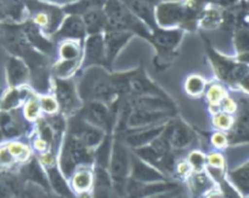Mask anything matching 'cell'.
Masks as SVG:
<instances>
[{
    "mask_svg": "<svg viewBox=\"0 0 249 198\" xmlns=\"http://www.w3.org/2000/svg\"><path fill=\"white\" fill-rule=\"evenodd\" d=\"M79 95L87 102H111L117 95L112 75L100 66H91L80 79Z\"/></svg>",
    "mask_w": 249,
    "mask_h": 198,
    "instance_id": "obj_1",
    "label": "cell"
},
{
    "mask_svg": "<svg viewBox=\"0 0 249 198\" xmlns=\"http://www.w3.org/2000/svg\"><path fill=\"white\" fill-rule=\"evenodd\" d=\"M106 15V31H126L146 39L151 38L147 27L121 0H106L102 6Z\"/></svg>",
    "mask_w": 249,
    "mask_h": 198,
    "instance_id": "obj_2",
    "label": "cell"
},
{
    "mask_svg": "<svg viewBox=\"0 0 249 198\" xmlns=\"http://www.w3.org/2000/svg\"><path fill=\"white\" fill-rule=\"evenodd\" d=\"M195 16L191 5L180 1L160 2L156 10L155 18L162 27H172L190 22Z\"/></svg>",
    "mask_w": 249,
    "mask_h": 198,
    "instance_id": "obj_3",
    "label": "cell"
},
{
    "mask_svg": "<svg viewBox=\"0 0 249 198\" xmlns=\"http://www.w3.org/2000/svg\"><path fill=\"white\" fill-rule=\"evenodd\" d=\"M26 7H28L33 14L34 19L32 22L36 24L39 28H43L46 33H53L57 31L63 19L62 10L53 5L43 4L34 0H27Z\"/></svg>",
    "mask_w": 249,
    "mask_h": 198,
    "instance_id": "obj_4",
    "label": "cell"
},
{
    "mask_svg": "<svg viewBox=\"0 0 249 198\" xmlns=\"http://www.w3.org/2000/svg\"><path fill=\"white\" fill-rule=\"evenodd\" d=\"M125 74V87L126 94L125 96L140 97V96H158V97H168L160 88L153 82L148 79L145 72L141 70L135 72L124 73Z\"/></svg>",
    "mask_w": 249,
    "mask_h": 198,
    "instance_id": "obj_5",
    "label": "cell"
},
{
    "mask_svg": "<svg viewBox=\"0 0 249 198\" xmlns=\"http://www.w3.org/2000/svg\"><path fill=\"white\" fill-rule=\"evenodd\" d=\"M91 155L84 144L80 143L74 136H70L66 141L62 155V169L66 174H70L79 163H89Z\"/></svg>",
    "mask_w": 249,
    "mask_h": 198,
    "instance_id": "obj_6",
    "label": "cell"
},
{
    "mask_svg": "<svg viewBox=\"0 0 249 198\" xmlns=\"http://www.w3.org/2000/svg\"><path fill=\"white\" fill-rule=\"evenodd\" d=\"M182 38V32L179 29H153L150 40L157 49L158 57H162L163 62L170 57L175 48Z\"/></svg>",
    "mask_w": 249,
    "mask_h": 198,
    "instance_id": "obj_7",
    "label": "cell"
},
{
    "mask_svg": "<svg viewBox=\"0 0 249 198\" xmlns=\"http://www.w3.org/2000/svg\"><path fill=\"white\" fill-rule=\"evenodd\" d=\"M209 54L213 58L214 66L216 68V72L220 75L223 79L228 80V82H240L242 84H247V77H248V68L246 65H237L231 61L226 60V58L221 57L218 54L214 51L209 50Z\"/></svg>",
    "mask_w": 249,
    "mask_h": 198,
    "instance_id": "obj_8",
    "label": "cell"
},
{
    "mask_svg": "<svg viewBox=\"0 0 249 198\" xmlns=\"http://www.w3.org/2000/svg\"><path fill=\"white\" fill-rule=\"evenodd\" d=\"M104 44L105 54H106L107 65H111L119 54V51L126 45L129 39L133 36L131 32L126 31H105Z\"/></svg>",
    "mask_w": 249,
    "mask_h": 198,
    "instance_id": "obj_9",
    "label": "cell"
},
{
    "mask_svg": "<svg viewBox=\"0 0 249 198\" xmlns=\"http://www.w3.org/2000/svg\"><path fill=\"white\" fill-rule=\"evenodd\" d=\"M85 66H100L107 65L106 54H105V44L102 34H91L85 41L84 53Z\"/></svg>",
    "mask_w": 249,
    "mask_h": 198,
    "instance_id": "obj_10",
    "label": "cell"
},
{
    "mask_svg": "<svg viewBox=\"0 0 249 198\" xmlns=\"http://www.w3.org/2000/svg\"><path fill=\"white\" fill-rule=\"evenodd\" d=\"M84 117L91 126L96 128L108 129L111 126L112 117L108 107L104 102L90 101L87 102V106L84 107Z\"/></svg>",
    "mask_w": 249,
    "mask_h": 198,
    "instance_id": "obj_11",
    "label": "cell"
},
{
    "mask_svg": "<svg viewBox=\"0 0 249 198\" xmlns=\"http://www.w3.org/2000/svg\"><path fill=\"white\" fill-rule=\"evenodd\" d=\"M87 34L84 23L79 15H70L62 19L60 27L57 28L56 38L66 39V40H79Z\"/></svg>",
    "mask_w": 249,
    "mask_h": 198,
    "instance_id": "obj_12",
    "label": "cell"
},
{
    "mask_svg": "<svg viewBox=\"0 0 249 198\" xmlns=\"http://www.w3.org/2000/svg\"><path fill=\"white\" fill-rule=\"evenodd\" d=\"M129 170V157L125 147L117 141L112 150L111 157V173L114 181L122 184L125 179Z\"/></svg>",
    "mask_w": 249,
    "mask_h": 198,
    "instance_id": "obj_13",
    "label": "cell"
},
{
    "mask_svg": "<svg viewBox=\"0 0 249 198\" xmlns=\"http://www.w3.org/2000/svg\"><path fill=\"white\" fill-rule=\"evenodd\" d=\"M172 111H155L146 108H131L128 114V126L133 128L145 126L151 123H156L170 116Z\"/></svg>",
    "mask_w": 249,
    "mask_h": 198,
    "instance_id": "obj_14",
    "label": "cell"
},
{
    "mask_svg": "<svg viewBox=\"0 0 249 198\" xmlns=\"http://www.w3.org/2000/svg\"><path fill=\"white\" fill-rule=\"evenodd\" d=\"M29 77L28 66L19 57L11 56L6 62V78L11 87H18Z\"/></svg>",
    "mask_w": 249,
    "mask_h": 198,
    "instance_id": "obj_15",
    "label": "cell"
},
{
    "mask_svg": "<svg viewBox=\"0 0 249 198\" xmlns=\"http://www.w3.org/2000/svg\"><path fill=\"white\" fill-rule=\"evenodd\" d=\"M56 97L63 111H72L78 106V97L72 83L56 79Z\"/></svg>",
    "mask_w": 249,
    "mask_h": 198,
    "instance_id": "obj_16",
    "label": "cell"
},
{
    "mask_svg": "<svg viewBox=\"0 0 249 198\" xmlns=\"http://www.w3.org/2000/svg\"><path fill=\"white\" fill-rule=\"evenodd\" d=\"M82 19L85 27V32L89 36H91V34H101L102 32L106 31L107 19L102 7L91 9L89 11L84 12L82 15Z\"/></svg>",
    "mask_w": 249,
    "mask_h": 198,
    "instance_id": "obj_17",
    "label": "cell"
},
{
    "mask_svg": "<svg viewBox=\"0 0 249 198\" xmlns=\"http://www.w3.org/2000/svg\"><path fill=\"white\" fill-rule=\"evenodd\" d=\"M139 19L147 24L151 28H157L156 27V18H155V11H153L152 5L143 2L141 0H121Z\"/></svg>",
    "mask_w": 249,
    "mask_h": 198,
    "instance_id": "obj_18",
    "label": "cell"
},
{
    "mask_svg": "<svg viewBox=\"0 0 249 198\" xmlns=\"http://www.w3.org/2000/svg\"><path fill=\"white\" fill-rule=\"evenodd\" d=\"M102 136H104L102 131L91 124L83 123V122L74 124V138L84 144L87 147L96 146L97 144L101 143Z\"/></svg>",
    "mask_w": 249,
    "mask_h": 198,
    "instance_id": "obj_19",
    "label": "cell"
},
{
    "mask_svg": "<svg viewBox=\"0 0 249 198\" xmlns=\"http://www.w3.org/2000/svg\"><path fill=\"white\" fill-rule=\"evenodd\" d=\"M164 138L169 143L170 146L174 147H186L191 141V131L181 123H172L167 128L164 134Z\"/></svg>",
    "mask_w": 249,
    "mask_h": 198,
    "instance_id": "obj_20",
    "label": "cell"
},
{
    "mask_svg": "<svg viewBox=\"0 0 249 198\" xmlns=\"http://www.w3.org/2000/svg\"><path fill=\"white\" fill-rule=\"evenodd\" d=\"M21 27L24 36H26L27 40L29 41V44H31L34 49L36 48L38 50L44 51V53H49V51H51L53 45H51L50 41L46 40L45 36H43V34H41L40 32V28H39L36 24H34L33 22L29 21V22H26V23Z\"/></svg>",
    "mask_w": 249,
    "mask_h": 198,
    "instance_id": "obj_21",
    "label": "cell"
},
{
    "mask_svg": "<svg viewBox=\"0 0 249 198\" xmlns=\"http://www.w3.org/2000/svg\"><path fill=\"white\" fill-rule=\"evenodd\" d=\"M26 4L27 0H0V23L5 19L19 21Z\"/></svg>",
    "mask_w": 249,
    "mask_h": 198,
    "instance_id": "obj_22",
    "label": "cell"
},
{
    "mask_svg": "<svg viewBox=\"0 0 249 198\" xmlns=\"http://www.w3.org/2000/svg\"><path fill=\"white\" fill-rule=\"evenodd\" d=\"M21 134V124L7 112L0 113V140L2 138H15Z\"/></svg>",
    "mask_w": 249,
    "mask_h": 198,
    "instance_id": "obj_23",
    "label": "cell"
},
{
    "mask_svg": "<svg viewBox=\"0 0 249 198\" xmlns=\"http://www.w3.org/2000/svg\"><path fill=\"white\" fill-rule=\"evenodd\" d=\"M133 178L136 181L141 182H152L157 180H162L163 175L156 172L155 169L150 168L148 165L143 164L140 161L133 162Z\"/></svg>",
    "mask_w": 249,
    "mask_h": 198,
    "instance_id": "obj_24",
    "label": "cell"
},
{
    "mask_svg": "<svg viewBox=\"0 0 249 198\" xmlns=\"http://www.w3.org/2000/svg\"><path fill=\"white\" fill-rule=\"evenodd\" d=\"M163 131L162 126H158V128L150 129V130L145 131H139V133L133 134V135L128 136L126 141H128L129 145L134 146V147H140V146L146 145L148 143H152L157 136H160V134Z\"/></svg>",
    "mask_w": 249,
    "mask_h": 198,
    "instance_id": "obj_25",
    "label": "cell"
},
{
    "mask_svg": "<svg viewBox=\"0 0 249 198\" xmlns=\"http://www.w3.org/2000/svg\"><path fill=\"white\" fill-rule=\"evenodd\" d=\"M106 2V0H80V1L75 2V4L71 5L67 7V11H70L72 15H79L84 14V12L89 11L91 9H97V7H102Z\"/></svg>",
    "mask_w": 249,
    "mask_h": 198,
    "instance_id": "obj_26",
    "label": "cell"
},
{
    "mask_svg": "<svg viewBox=\"0 0 249 198\" xmlns=\"http://www.w3.org/2000/svg\"><path fill=\"white\" fill-rule=\"evenodd\" d=\"M17 194V182L12 177L0 174V198H14Z\"/></svg>",
    "mask_w": 249,
    "mask_h": 198,
    "instance_id": "obj_27",
    "label": "cell"
},
{
    "mask_svg": "<svg viewBox=\"0 0 249 198\" xmlns=\"http://www.w3.org/2000/svg\"><path fill=\"white\" fill-rule=\"evenodd\" d=\"M60 54L63 60H78L80 55L79 45L74 40H67L61 45Z\"/></svg>",
    "mask_w": 249,
    "mask_h": 198,
    "instance_id": "obj_28",
    "label": "cell"
},
{
    "mask_svg": "<svg viewBox=\"0 0 249 198\" xmlns=\"http://www.w3.org/2000/svg\"><path fill=\"white\" fill-rule=\"evenodd\" d=\"M49 177H50V181L51 184H53V189H55L58 194L63 195V196L66 197L71 196L67 185H66V182L63 181V179L61 178V175L58 174L57 170H56L55 168H50V169H49Z\"/></svg>",
    "mask_w": 249,
    "mask_h": 198,
    "instance_id": "obj_29",
    "label": "cell"
},
{
    "mask_svg": "<svg viewBox=\"0 0 249 198\" xmlns=\"http://www.w3.org/2000/svg\"><path fill=\"white\" fill-rule=\"evenodd\" d=\"M91 181L92 178L90 175V173L80 172L73 179V185H74V187L78 191H85V190H88L90 187Z\"/></svg>",
    "mask_w": 249,
    "mask_h": 198,
    "instance_id": "obj_30",
    "label": "cell"
},
{
    "mask_svg": "<svg viewBox=\"0 0 249 198\" xmlns=\"http://www.w3.org/2000/svg\"><path fill=\"white\" fill-rule=\"evenodd\" d=\"M232 179L241 189L243 190V192L248 191V167L247 164L245 167L240 168L238 170L232 173Z\"/></svg>",
    "mask_w": 249,
    "mask_h": 198,
    "instance_id": "obj_31",
    "label": "cell"
},
{
    "mask_svg": "<svg viewBox=\"0 0 249 198\" xmlns=\"http://www.w3.org/2000/svg\"><path fill=\"white\" fill-rule=\"evenodd\" d=\"M21 101V92L18 90H12L9 94L5 95V97L1 101V107L2 109H11L14 107H16L18 105V102Z\"/></svg>",
    "mask_w": 249,
    "mask_h": 198,
    "instance_id": "obj_32",
    "label": "cell"
},
{
    "mask_svg": "<svg viewBox=\"0 0 249 198\" xmlns=\"http://www.w3.org/2000/svg\"><path fill=\"white\" fill-rule=\"evenodd\" d=\"M27 175H28L29 179L33 180L34 182H39V184H41L43 186H46V181L44 180L43 173H41L40 168L36 165V162L31 163V164L27 167Z\"/></svg>",
    "mask_w": 249,
    "mask_h": 198,
    "instance_id": "obj_33",
    "label": "cell"
},
{
    "mask_svg": "<svg viewBox=\"0 0 249 198\" xmlns=\"http://www.w3.org/2000/svg\"><path fill=\"white\" fill-rule=\"evenodd\" d=\"M204 88V83L201 78L198 77H191L189 78L186 83V90L192 95H198L199 92H202Z\"/></svg>",
    "mask_w": 249,
    "mask_h": 198,
    "instance_id": "obj_34",
    "label": "cell"
},
{
    "mask_svg": "<svg viewBox=\"0 0 249 198\" xmlns=\"http://www.w3.org/2000/svg\"><path fill=\"white\" fill-rule=\"evenodd\" d=\"M75 63H77V60H63L62 63H58V66L56 67V73L58 77H63L72 72L73 68L75 67Z\"/></svg>",
    "mask_w": 249,
    "mask_h": 198,
    "instance_id": "obj_35",
    "label": "cell"
},
{
    "mask_svg": "<svg viewBox=\"0 0 249 198\" xmlns=\"http://www.w3.org/2000/svg\"><path fill=\"white\" fill-rule=\"evenodd\" d=\"M9 152L11 153L12 157L16 158H26L27 157V148L19 144H12L9 146Z\"/></svg>",
    "mask_w": 249,
    "mask_h": 198,
    "instance_id": "obj_36",
    "label": "cell"
},
{
    "mask_svg": "<svg viewBox=\"0 0 249 198\" xmlns=\"http://www.w3.org/2000/svg\"><path fill=\"white\" fill-rule=\"evenodd\" d=\"M41 107L48 113H53L57 108V102L51 97H44V99H41Z\"/></svg>",
    "mask_w": 249,
    "mask_h": 198,
    "instance_id": "obj_37",
    "label": "cell"
},
{
    "mask_svg": "<svg viewBox=\"0 0 249 198\" xmlns=\"http://www.w3.org/2000/svg\"><path fill=\"white\" fill-rule=\"evenodd\" d=\"M214 123L216 126L221 129H228L231 126V118L228 114H218L214 119Z\"/></svg>",
    "mask_w": 249,
    "mask_h": 198,
    "instance_id": "obj_38",
    "label": "cell"
},
{
    "mask_svg": "<svg viewBox=\"0 0 249 198\" xmlns=\"http://www.w3.org/2000/svg\"><path fill=\"white\" fill-rule=\"evenodd\" d=\"M208 99L212 104H216V102L221 101V99H223V92H221L220 88L218 87L212 88V89L208 91Z\"/></svg>",
    "mask_w": 249,
    "mask_h": 198,
    "instance_id": "obj_39",
    "label": "cell"
},
{
    "mask_svg": "<svg viewBox=\"0 0 249 198\" xmlns=\"http://www.w3.org/2000/svg\"><path fill=\"white\" fill-rule=\"evenodd\" d=\"M190 162H191V164L194 165L195 169L197 170H199L202 167H203V157H202L201 153L198 152L192 153L191 157H190Z\"/></svg>",
    "mask_w": 249,
    "mask_h": 198,
    "instance_id": "obj_40",
    "label": "cell"
},
{
    "mask_svg": "<svg viewBox=\"0 0 249 198\" xmlns=\"http://www.w3.org/2000/svg\"><path fill=\"white\" fill-rule=\"evenodd\" d=\"M36 114H38V105H36V102L31 101L26 107V116L29 119H33L36 118Z\"/></svg>",
    "mask_w": 249,
    "mask_h": 198,
    "instance_id": "obj_41",
    "label": "cell"
},
{
    "mask_svg": "<svg viewBox=\"0 0 249 198\" xmlns=\"http://www.w3.org/2000/svg\"><path fill=\"white\" fill-rule=\"evenodd\" d=\"M209 163L214 167H221L223 165V158L219 155H213L209 157Z\"/></svg>",
    "mask_w": 249,
    "mask_h": 198,
    "instance_id": "obj_42",
    "label": "cell"
},
{
    "mask_svg": "<svg viewBox=\"0 0 249 198\" xmlns=\"http://www.w3.org/2000/svg\"><path fill=\"white\" fill-rule=\"evenodd\" d=\"M213 143L215 144L216 146H219V147H221V146L225 145L226 140L225 138H224V135H221V134H216V135L213 138Z\"/></svg>",
    "mask_w": 249,
    "mask_h": 198,
    "instance_id": "obj_43",
    "label": "cell"
},
{
    "mask_svg": "<svg viewBox=\"0 0 249 198\" xmlns=\"http://www.w3.org/2000/svg\"><path fill=\"white\" fill-rule=\"evenodd\" d=\"M223 108L225 109L226 112H232L235 111V104H233L231 100H225V101L223 102Z\"/></svg>",
    "mask_w": 249,
    "mask_h": 198,
    "instance_id": "obj_44",
    "label": "cell"
},
{
    "mask_svg": "<svg viewBox=\"0 0 249 198\" xmlns=\"http://www.w3.org/2000/svg\"><path fill=\"white\" fill-rule=\"evenodd\" d=\"M141 1L143 2H147V4L150 5H155V4H160V2H163V1H167V0H141Z\"/></svg>",
    "mask_w": 249,
    "mask_h": 198,
    "instance_id": "obj_45",
    "label": "cell"
},
{
    "mask_svg": "<svg viewBox=\"0 0 249 198\" xmlns=\"http://www.w3.org/2000/svg\"><path fill=\"white\" fill-rule=\"evenodd\" d=\"M146 198H170V195L169 194H163V195H152V196H148Z\"/></svg>",
    "mask_w": 249,
    "mask_h": 198,
    "instance_id": "obj_46",
    "label": "cell"
},
{
    "mask_svg": "<svg viewBox=\"0 0 249 198\" xmlns=\"http://www.w3.org/2000/svg\"><path fill=\"white\" fill-rule=\"evenodd\" d=\"M66 1H72V0H66Z\"/></svg>",
    "mask_w": 249,
    "mask_h": 198,
    "instance_id": "obj_47",
    "label": "cell"
}]
</instances>
